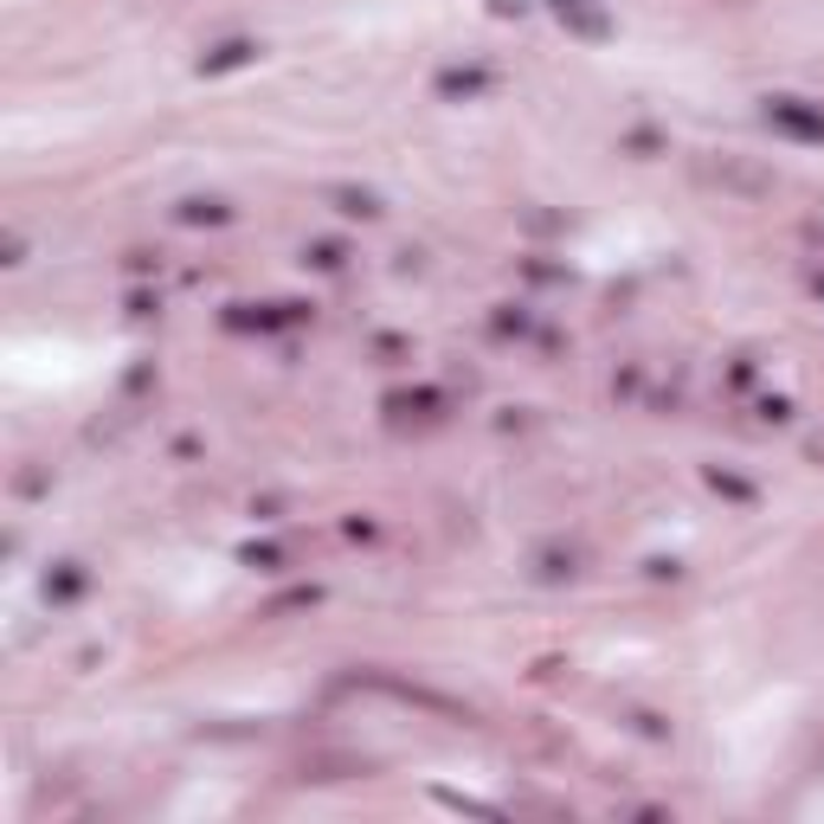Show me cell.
<instances>
[{
  "mask_svg": "<svg viewBox=\"0 0 824 824\" xmlns=\"http://www.w3.org/2000/svg\"><path fill=\"white\" fill-rule=\"evenodd\" d=\"M773 123H786V129H799V136H818L824 142V116H799L792 104H773Z\"/></svg>",
  "mask_w": 824,
  "mask_h": 824,
  "instance_id": "1",
  "label": "cell"
}]
</instances>
